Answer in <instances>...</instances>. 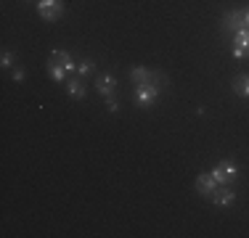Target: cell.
<instances>
[{
    "label": "cell",
    "mask_w": 249,
    "mask_h": 238,
    "mask_svg": "<svg viewBox=\"0 0 249 238\" xmlns=\"http://www.w3.org/2000/svg\"><path fill=\"white\" fill-rule=\"evenodd\" d=\"M236 175H239V167L231 159H223V162H217L212 167V177L217 180V186H231L236 180Z\"/></svg>",
    "instance_id": "obj_1"
},
{
    "label": "cell",
    "mask_w": 249,
    "mask_h": 238,
    "mask_svg": "<svg viewBox=\"0 0 249 238\" xmlns=\"http://www.w3.org/2000/svg\"><path fill=\"white\" fill-rule=\"evenodd\" d=\"M159 98V87L157 85H135L133 90V101L141 106V109H151Z\"/></svg>",
    "instance_id": "obj_2"
},
{
    "label": "cell",
    "mask_w": 249,
    "mask_h": 238,
    "mask_svg": "<svg viewBox=\"0 0 249 238\" xmlns=\"http://www.w3.org/2000/svg\"><path fill=\"white\" fill-rule=\"evenodd\" d=\"M247 24H244V11H225L223 14V24H220V29H223V34H231L233 37L239 29H244Z\"/></svg>",
    "instance_id": "obj_3"
},
{
    "label": "cell",
    "mask_w": 249,
    "mask_h": 238,
    "mask_svg": "<svg viewBox=\"0 0 249 238\" xmlns=\"http://www.w3.org/2000/svg\"><path fill=\"white\" fill-rule=\"evenodd\" d=\"M37 14L45 21H58L64 16V3L61 0H37Z\"/></svg>",
    "instance_id": "obj_4"
},
{
    "label": "cell",
    "mask_w": 249,
    "mask_h": 238,
    "mask_svg": "<svg viewBox=\"0 0 249 238\" xmlns=\"http://www.w3.org/2000/svg\"><path fill=\"white\" fill-rule=\"evenodd\" d=\"M212 199V204L215 206H233V201H236V190H233V186H217V190L210 196Z\"/></svg>",
    "instance_id": "obj_5"
},
{
    "label": "cell",
    "mask_w": 249,
    "mask_h": 238,
    "mask_svg": "<svg viewBox=\"0 0 249 238\" xmlns=\"http://www.w3.org/2000/svg\"><path fill=\"white\" fill-rule=\"evenodd\" d=\"M117 77L114 74H98L96 77V90H98V95L101 98H109V95H114L117 93Z\"/></svg>",
    "instance_id": "obj_6"
},
{
    "label": "cell",
    "mask_w": 249,
    "mask_h": 238,
    "mask_svg": "<svg viewBox=\"0 0 249 238\" xmlns=\"http://www.w3.org/2000/svg\"><path fill=\"white\" fill-rule=\"evenodd\" d=\"M196 190L201 196H212L217 190V180L212 177V172H201V175L196 177Z\"/></svg>",
    "instance_id": "obj_7"
},
{
    "label": "cell",
    "mask_w": 249,
    "mask_h": 238,
    "mask_svg": "<svg viewBox=\"0 0 249 238\" xmlns=\"http://www.w3.org/2000/svg\"><path fill=\"white\" fill-rule=\"evenodd\" d=\"M45 69H48V77H51L53 82H56V85H67V74H69V71L64 69L58 61H53V58H48Z\"/></svg>",
    "instance_id": "obj_8"
},
{
    "label": "cell",
    "mask_w": 249,
    "mask_h": 238,
    "mask_svg": "<svg viewBox=\"0 0 249 238\" xmlns=\"http://www.w3.org/2000/svg\"><path fill=\"white\" fill-rule=\"evenodd\" d=\"M67 93H69V98H74V101H82L85 98V93H88V87L82 85V77H72V80H67Z\"/></svg>",
    "instance_id": "obj_9"
},
{
    "label": "cell",
    "mask_w": 249,
    "mask_h": 238,
    "mask_svg": "<svg viewBox=\"0 0 249 238\" xmlns=\"http://www.w3.org/2000/svg\"><path fill=\"white\" fill-rule=\"evenodd\" d=\"M51 58H53V61H58V64H61V67L67 69L69 74H77V61H74L72 56H69L67 51H53V53H51Z\"/></svg>",
    "instance_id": "obj_10"
},
{
    "label": "cell",
    "mask_w": 249,
    "mask_h": 238,
    "mask_svg": "<svg viewBox=\"0 0 249 238\" xmlns=\"http://www.w3.org/2000/svg\"><path fill=\"white\" fill-rule=\"evenodd\" d=\"M130 80H133V85H151V71L143 67H133L130 69Z\"/></svg>",
    "instance_id": "obj_11"
},
{
    "label": "cell",
    "mask_w": 249,
    "mask_h": 238,
    "mask_svg": "<svg viewBox=\"0 0 249 238\" xmlns=\"http://www.w3.org/2000/svg\"><path fill=\"white\" fill-rule=\"evenodd\" d=\"M231 87H233L236 95H241V98H249V74H239V77L233 80V85H231Z\"/></svg>",
    "instance_id": "obj_12"
},
{
    "label": "cell",
    "mask_w": 249,
    "mask_h": 238,
    "mask_svg": "<svg viewBox=\"0 0 249 238\" xmlns=\"http://www.w3.org/2000/svg\"><path fill=\"white\" fill-rule=\"evenodd\" d=\"M90 74H96V61L93 58H82V61H77V77H90Z\"/></svg>",
    "instance_id": "obj_13"
},
{
    "label": "cell",
    "mask_w": 249,
    "mask_h": 238,
    "mask_svg": "<svg viewBox=\"0 0 249 238\" xmlns=\"http://www.w3.org/2000/svg\"><path fill=\"white\" fill-rule=\"evenodd\" d=\"M231 45H239V48H244V51L249 53V27L239 29V32L233 34V43H231Z\"/></svg>",
    "instance_id": "obj_14"
},
{
    "label": "cell",
    "mask_w": 249,
    "mask_h": 238,
    "mask_svg": "<svg viewBox=\"0 0 249 238\" xmlns=\"http://www.w3.org/2000/svg\"><path fill=\"white\" fill-rule=\"evenodd\" d=\"M0 67H3V69H14L16 67V56L11 51H3V56H0Z\"/></svg>",
    "instance_id": "obj_15"
},
{
    "label": "cell",
    "mask_w": 249,
    "mask_h": 238,
    "mask_svg": "<svg viewBox=\"0 0 249 238\" xmlns=\"http://www.w3.org/2000/svg\"><path fill=\"white\" fill-rule=\"evenodd\" d=\"M11 77H14V82H16V85H19V82H24V77H27V71H24V69H21V67H19V64H16V67H14V71H11Z\"/></svg>",
    "instance_id": "obj_16"
},
{
    "label": "cell",
    "mask_w": 249,
    "mask_h": 238,
    "mask_svg": "<svg viewBox=\"0 0 249 238\" xmlns=\"http://www.w3.org/2000/svg\"><path fill=\"white\" fill-rule=\"evenodd\" d=\"M151 85H167V77L162 74V71H151Z\"/></svg>",
    "instance_id": "obj_17"
},
{
    "label": "cell",
    "mask_w": 249,
    "mask_h": 238,
    "mask_svg": "<svg viewBox=\"0 0 249 238\" xmlns=\"http://www.w3.org/2000/svg\"><path fill=\"white\" fill-rule=\"evenodd\" d=\"M106 109H109L111 114H114V111H120V101H117V95H109V98H106Z\"/></svg>",
    "instance_id": "obj_18"
},
{
    "label": "cell",
    "mask_w": 249,
    "mask_h": 238,
    "mask_svg": "<svg viewBox=\"0 0 249 238\" xmlns=\"http://www.w3.org/2000/svg\"><path fill=\"white\" fill-rule=\"evenodd\" d=\"M233 56H236V58H249V53L244 51V48H239V45H233Z\"/></svg>",
    "instance_id": "obj_19"
},
{
    "label": "cell",
    "mask_w": 249,
    "mask_h": 238,
    "mask_svg": "<svg viewBox=\"0 0 249 238\" xmlns=\"http://www.w3.org/2000/svg\"><path fill=\"white\" fill-rule=\"evenodd\" d=\"M244 24H247V27H249V8L244 11Z\"/></svg>",
    "instance_id": "obj_20"
},
{
    "label": "cell",
    "mask_w": 249,
    "mask_h": 238,
    "mask_svg": "<svg viewBox=\"0 0 249 238\" xmlns=\"http://www.w3.org/2000/svg\"><path fill=\"white\" fill-rule=\"evenodd\" d=\"M24 3H37V0H24Z\"/></svg>",
    "instance_id": "obj_21"
}]
</instances>
